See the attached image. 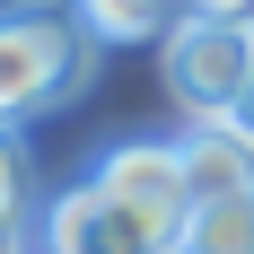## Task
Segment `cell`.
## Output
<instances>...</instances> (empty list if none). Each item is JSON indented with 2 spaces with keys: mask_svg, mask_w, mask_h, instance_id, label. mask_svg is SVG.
<instances>
[{
  "mask_svg": "<svg viewBox=\"0 0 254 254\" xmlns=\"http://www.w3.org/2000/svg\"><path fill=\"white\" fill-rule=\"evenodd\" d=\"M97 70V35L70 0H9L0 9V131L18 114L70 105Z\"/></svg>",
  "mask_w": 254,
  "mask_h": 254,
  "instance_id": "1",
  "label": "cell"
},
{
  "mask_svg": "<svg viewBox=\"0 0 254 254\" xmlns=\"http://www.w3.org/2000/svg\"><path fill=\"white\" fill-rule=\"evenodd\" d=\"M237 123H246V131H254V79H246V105H237Z\"/></svg>",
  "mask_w": 254,
  "mask_h": 254,
  "instance_id": "10",
  "label": "cell"
},
{
  "mask_svg": "<svg viewBox=\"0 0 254 254\" xmlns=\"http://www.w3.org/2000/svg\"><path fill=\"white\" fill-rule=\"evenodd\" d=\"M246 237H254V193H246Z\"/></svg>",
  "mask_w": 254,
  "mask_h": 254,
  "instance_id": "11",
  "label": "cell"
},
{
  "mask_svg": "<svg viewBox=\"0 0 254 254\" xmlns=\"http://www.w3.org/2000/svg\"><path fill=\"white\" fill-rule=\"evenodd\" d=\"M167 97L184 105V123L202 114H237L246 105V79H254V26H228V18H184L167 35Z\"/></svg>",
  "mask_w": 254,
  "mask_h": 254,
  "instance_id": "2",
  "label": "cell"
},
{
  "mask_svg": "<svg viewBox=\"0 0 254 254\" xmlns=\"http://www.w3.org/2000/svg\"><path fill=\"white\" fill-rule=\"evenodd\" d=\"M70 9L88 18L97 44H158V53H167V35L193 18L184 0H70Z\"/></svg>",
  "mask_w": 254,
  "mask_h": 254,
  "instance_id": "6",
  "label": "cell"
},
{
  "mask_svg": "<svg viewBox=\"0 0 254 254\" xmlns=\"http://www.w3.org/2000/svg\"><path fill=\"white\" fill-rule=\"evenodd\" d=\"M26 202H35L26 149H18V131H0V228H26Z\"/></svg>",
  "mask_w": 254,
  "mask_h": 254,
  "instance_id": "7",
  "label": "cell"
},
{
  "mask_svg": "<svg viewBox=\"0 0 254 254\" xmlns=\"http://www.w3.org/2000/svg\"><path fill=\"white\" fill-rule=\"evenodd\" d=\"M184 176H193V202H237L254 193V131L237 114H202V123H184Z\"/></svg>",
  "mask_w": 254,
  "mask_h": 254,
  "instance_id": "5",
  "label": "cell"
},
{
  "mask_svg": "<svg viewBox=\"0 0 254 254\" xmlns=\"http://www.w3.org/2000/svg\"><path fill=\"white\" fill-rule=\"evenodd\" d=\"M44 254H184V228L149 219V210L105 202L97 184H70L44 202V228H35Z\"/></svg>",
  "mask_w": 254,
  "mask_h": 254,
  "instance_id": "3",
  "label": "cell"
},
{
  "mask_svg": "<svg viewBox=\"0 0 254 254\" xmlns=\"http://www.w3.org/2000/svg\"><path fill=\"white\" fill-rule=\"evenodd\" d=\"M0 254H26V228H0Z\"/></svg>",
  "mask_w": 254,
  "mask_h": 254,
  "instance_id": "9",
  "label": "cell"
},
{
  "mask_svg": "<svg viewBox=\"0 0 254 254\" xmlns=\"http://www.w3.org/2000/svg\"><path fill=\"white\" fill-rule=\"evenodd\" d=\"M88 184H97L105 202L123 210H149V219H167V228L193 237V176H184V149L176 140H123V149H105L97 167H88Z\"/></svg>",
  "mask_w": 254,
  "mask_h": 254,
  "instance_id": "4",
  "label": "cell"
},
{
  "mask_svg": "<svg viewBox=\"0 0 254 254\" xmlns=\"http://www.w3.org/2000/svg\"><path fill=\"white\" fill-rule=\"evenodd\" d=\"M193 18H228V26H254V0H184Z\"/></svg>",
  "mask_w": 254,
  "mask_h": 254,
  "instance_id": "8",
  "label": "cell"
}]
</instances>
